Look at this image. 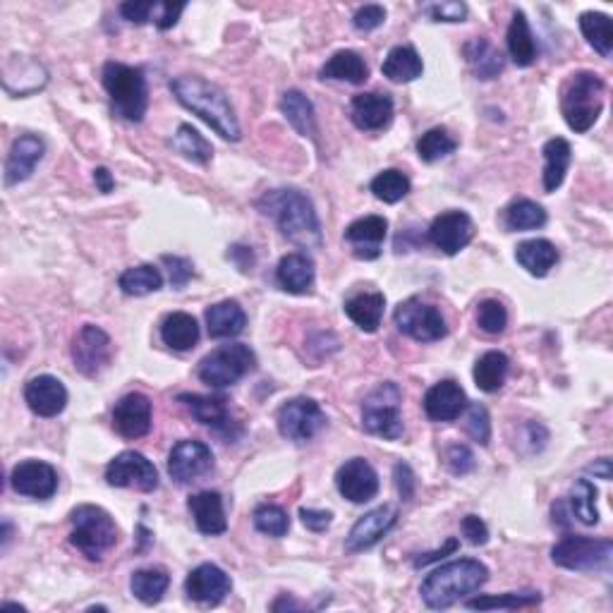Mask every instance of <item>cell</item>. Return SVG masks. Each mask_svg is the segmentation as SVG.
Listing matches in <instances>:
<instances>
[{"mask_svg": "<svg viewBox=\"0 0 613 613\" xmlns=\"http://www.w3.org/2000/svg\"><path fill=\"white\" fill-rule=\"evenodd\" d=\"M171 91L187 111H192L197 118H202L216 135L230 142H240L242 130L235 115L233 103L228 101L226 91L218 89L216 84L206 82L197 75H180L171 82Z\"/></svg>", "mask_w": 613, "mask_h": 613, "instance_id": "1", "label": "cell"}, {"mask_svg": "<svg viewBox=\"0 0 613 613\" xmlns=\"http://www.w3.org/2000/svg\"><path fill=\"white\" fill-rule=\"evenodd\" d=\"M259 211L276 221L281 233L300 247H321V223L312 199L300 190H271L257 202Z\"/></svg>", "mask_w": 613, "mask_h": 613, "instance_id": "2", "label": "cell"}, {"mask_svg": "<svg viewBox=\"0 0 613 613\" xmlns=\"http://www.w3.org/2000/svg\"><path fill=\"white\" fill-rule=\"evenodd\" d=\"M489 568L475 558H460L446 566L436 568L422 582V599L429 609H448L467 594L477 592L479 587L487 585Z\"/></svg>", "mask_w": 613, "mask_h": 613, "instance_id": "3", "label": "cell"}, {"mask_svg": "<svg viewBox=\"0 0 613 613\" xmlns=\"http://www.w3.org/2000/svg\"><path fill=\"white\" fill-rule=\"evenodd\" d=\"M101 80L111 96L113 113L127 123H142L149 108V87L144 70L111 60L103 65Z\"/></svg>", "mask_w": 613, "mask_h": 613, "instance_id": "4", "label": "cell"}, {"mask_svg": "<svg viewBox=\"0 0 613 613\" xmlns=\"http://www.w3.org/2000/svg\"><path fill=\"white\" fill-rule=\"evenodd\" d=\"M604 89L606 84L597 72L582 70L570 77L561 94V113L570 130L578 132V135L592 130L599 115H602Z\"/></svg>", "mask_w": 613, "mask_h": 613, "instance_id": "5", "label": "cell"}, {"mask_svg": "<svg viewBox=\"0 0 613 613\" xmlns=\"http://www.w3.org/2000/svg\"><path fill=\"white\" fill-rule=\"evenodd\" d=\"M70 523V544L75 546L77 551H82L89 561H101V556L106 554L108 549H113L115 542H118L115 520L111 518V513L103 511L101 506H91V503L77 506L75 511L70 513Z\"/></svg>", "mask_w": 613, "mask_h": 613, "instance_id": "6", "label": "cell"}, {"mask_svg": "<svg viewBox=\"0 0 613 613\" xmlns=\"http://www.w3.org/2000/svg\"><path fill=\"white\" fill-rule=\"evenodd\" d=\"M257 367V355H254L250 345L233 343L221 345V348L209 352L202 362H199V379L202 384L211 388H226L238 384L247 374Z\"/></svg>", "mask_w": 613, "mask_h": 613, "instance_id": "7", "label": "cell"}, {"mask_svg": "<svg viewBox=\"0 0 613 613\" xmlns=\"http://www.w3.org/2000/svg\"><path fill=\"white\" fill-rule=\"evenodd\" d=\"M400 400H403V391L393 381L376 386L362 403V427L381 439H400L403 436Z\"/></svg>", "mask_w": 613, "mask_h": 613, "instance_id": "8", "label": "cell"}, {"mask_svg": "<svg viewBox=\"0 0 613 613\" xmlns=\"http://www.w3.org/2000/svg\"><path fill=\"white\" fill-rule=\"evenodd\" d=\"M613 556L611 539H592L582 534H568L551 549V561L558 568L575 570V573H592L606 570Z\"/></svg>", "mask_w": 613, "mask_h": 613, "instance_id": "9", "label": "cell"}, {"mask_svg": "<svg viewBox=\"0 0 613 613\" xmlns=\"http://www.w3.org/2000/svg\"><path fill=\"white\" fill-rule=\"evenodd\" d=\"M398 331L410 336L417 343H434L448 336L446 319L434 305H427L420 297H410V300L400 302L393 314Z\"/></svg>", "mask_w": 613, "mask_h": 613, "instance_id": "10", "label": "cell"}, {"mask_svg": "<svg viewBox=\"0 0 613 613\" xmlns=\"http://www.w3.org/2000/svg\"><path fill=\"white\" fill-rule=\"evenodd\" d=\"M278 432L293 443L312 441L326 427V415L312 398H293L278 410Z\"/></svg>", "mask_w": 613, "mask_h": 613, "instance_id": "11", "label": "cell"}, {"mask_svg": "<svg viewBox=\"0 0 613 613\" xmlns=\"http://www.w3.org/2000/svg\"><path fill=\"white\" fill-rule=\"evenodd\" d=\"M106 482L118 489H137L144 494L159 489V472L147 455L137 451H123L108 463Z\"/></svg>", "mask_w": 613, "mask_h": 613, "instance_id": "12", "label": "cell"}, {"mask_svg": "<svg viewBox=\"0 0 613 613\" xmlns=\"http://www.w3.org/2000/svg\"><path fill=\"white\" fill-rule=\"evenodd\" d=\"M111 357L113 343L108 333L94 324L82 326L75 341H72V360H75L77 372L94 379V376H99L108 367Z\"/></svg>", "mask_w": 613, "mask_h": 613, "instance_id": "13", "label": "cell"}, {"mask_svg": "<svg viewBox=\"0 0 613 613\" xmlns=\"http://www.w3.org/2000/svg\"><path fill=\"white\" fill-rule=\"evenodd\" d=\"M214 470V453L202 441H178L168 455V475L178 484L197 482Z\"/></svg>", "mask_w": 613, "mask_h": 613, "instance_id": "14", "label": "cell"}, {"mask_svg": "<svg viewBox=\"0 0 613 613\" xmlns=\"http://www.w3.org/2000/svg\"><path fill=\"white\" fill-rule=\"evenodd\" d=\"M178 400L187 405V410L192 412L194 420L202 422L204 427H211L216 434H221L223 439L233 441L235 436L242 434L238 422H233V417H230L228 400L223 396H197V393H182Z\"/></svg>", "mask_w": 613, "mask_h": 613, "instance_id": "15", "label": "cell"}, {"mask_svg": "<svg viewBox=\"0 0 613 613\" xmlns=\"http://www.w3.org/2000/svg\"><path fill=\"white\" fill-rule=\"evenodd\" d=\"M472 238H475V223L465 211H446V214L436 216L432 228H429L432 245L439 247L448 257L465 250Z\"/></svg>", "mask_w": 613, "mask_h": 613, "instance_id": "16", "label": "cell"}, {"mask_svg": "<svg viewBox=\"0 0 613 613\" xmlns=\"http://www.w3.org/2000/svg\"><path fill=\"white\" fill-rule=\"evenodd\" d=\"M12 489L29 499H51L58 491V472L44 460H24L10 475Z\"/></svg>", "mask_w": 613, "mask_h": 613, "instance_id": "17", "label": "cell"}, {"mask_svg": "<svg viewBox=\"0 0 613 613\" xmlns=\"http://www.w3.org/2000/svg\"><path fill=\"white\" fill-rule=\"evenodd\" d=\"M398 523V511L393 506H379L367 515H362L345 539V549L350 554H360V551L372 549L374 544H379L388 532L393 530V525Z\"/></svg>", "mask_w": 613, "mask_h": 613, "instance_id": "18", "label": "cell"}, {"mask_svg": "<svg viewBox=\"0 0 613 613\" xmlns=\"http://www.w3.org/2000/svg\"><path fill=\"white\" fill-rule=\"evenodd\" d=\"M230 590H233V582H230L226 570L214 566V563H202L185 580L187 597L204 606H218L228 597Z\"/></svg>", "mask_w": 613, "mask_h": 613, "instance_id": "19", "label": "cell"}, {"mask_svg": "<svg viewBox=\"0 0 613 613\" xmlns=\"http://www.w3.org/2000/svg\"><path fill=\"white\" fill-rule=\"evenodd\" d=\"M336 487L350 503H367L379 494V475L364 458H352L338 470Z\"/></svg>", "mask_w": 613, "mask_h": 613, "instance_id": "20", "label": "cell"}, {"mask_svg": "<svg viewBox=\"0 0 613 613\" xmlns=\"http://www.w3.org/2000/svg\"><path fill=\"white\" fill-rule=\"evenodd\" d=\"M113 427L123 439H142L151 432V400L144 393H127L113 408Z\"/></svg>", "mask_w": 613, "mask_h": 613, "instance_id": "21", "label": "cell"}, {"mask_svg": "<svg viewBox=\"0 0 613 613\" xmlns=\"http://www.w3.org/2000/svg\"><path fill=\"white\" fill-rule=\"evenodd\" d=\"M24 400L39 417H58L68 405V388L51 374H39L24 386Z\"/></svg>", "mask_w": 613, "mask_h": 613, "instance_id": "22", "label": "cell"}, {"mask_svg": "<svg viewBox=\"0 0 613 613\" xmlns=\"http://www.w3.org/2000/svg\"><path fill=\"white\" fill-rule=\"evenodd\" d=\"M46 154L44 139L36 135H22L12 142L8 161H5V185H20L32 178L34 168L39 166Z\"/></svg>", "mask_w": 613, "mask_h": 613, "instance_id": "23", "label": "cell"}, {"mask_svg": "<svg viewBox=\"0 0 613 613\" xmlns=\"http://www.w3.org/2000/svg\"><path fill=\"white\" fill-rule=\"evenodd\" d=\"M350 118L357 130H384L393 120V99L388 94H379V91L357 94L350 103Z\"/></svg>", "mask_w": 613, "mask_h": 613, "instance_id": "24", "label": "cell"}, {"mask_svg": "<svg viewBox=\"0 0 613 613\" xmlns=\"http://www.w3.org/2000/svg\"><path fill=\"white\" fill-rule=\"evenodd\" d=\"M467 408V396L460 384L446 379L434 384L424 396V412L434 422H453L463 415Z\"/></svg>", "mask_w": 613, "mask_h": 613, "instance_id": "25", "label": "cell"}, {"mask_svg": "<svg viewBox=\"0 0 613 613\" xmlns=\"http://www.w3.org/2000/svg\"><path fill=\"white\" fill-rule=\"evenodd\" d=\"M187 508H190L194 525H197V530L202 534L216 537V534H223L228 530L223 496L218 494V491H199V494L190 496Z\"/></svg>", "mask_w": 613, "mask_h": 613, "instance_id": "26", "label": "cell"}, {"mask_svg": "<svg viewBox=\"0 0 613 613\" xmlns=\"http://www.w3.org/2000/svg\"><path fill=\"white\" fill-rule=\"evenodd\" d=\"M388 235V221L384 216H364L350 223L345 230V240L355 245V254L360 259L379 257V245Z\"/></svg>", "mask_w": 613, "mask_h": 613, "instance_id": "27", "label": "cell"}, {"mask_svg": "<svg viewBox=\"0 0 613 613\" xmlns=\"http://www.w3.org/2000/svg\"><path fill=\"white\" fill-rule=\"evenodd\" d=\"M314 278H317V271H314V262L307 257V254L293 252L285 254V257L278 262L276 269V281L283 290L293 295H305L312 290Z\"/></svg>", "mask_w": 613, "mask_h": 613, "instance_id": "28", "label": "cell"}, {"mask_svg": "<svg viewBox=\"0 0 613 613\" xmlns=\"http://www.w3.org/2000/svg\"><path fill=\"white\" fill-rule=\"evenodd\" d=\"M247 314L235 300H223L206 309V331L211 338H235L245 331Z\"/></svg>", "mask_w": 613, "mask_h": 613, "instance_id": "29", "label": "cell"}, {"mask_svg": "<svg viewBox=\"0 0 613 613\" xmlns=\"http://www.w3.org/2000/svg\"><path fill=\"white\" fill-rule=\"evenodd\" d=\"M386 312V297L384 293H360L352 295L348 302H345V314L357 329H362L364 333H374L381 326V319H384Z\"/></svg>", "mask_w": 613, "mask_h": 613, "instance_id": "30", "label": "cell"}, {"mask_svg": "<svg viewBox=\"0 0 613 613\" xmlns=\"http://www.w3.org/2000/svg\"><path fill=\"white\" fill-rule=\"evenodd\" d=\"M463 53H465L467 65H470V70L477 75V80H494V77L501 75L503 65H506L503 53L494 44H491L489 39L467 41Z\"/></svg>", "mask_w": 613, "mask_h": 613, "instance_id": "31", "label": "cell"}, {"mask_svg": "<svg viewBox=\"0 0 613 613\" xmlns=\"http://www.w3.org/2000/svg\"><path fill=\"white\" fill-rule=\"evenodd\" d=\"M515 259H518V264L523 266L527 273H532V276L537 278H544L546 273L556 266L558 250L554 242L549 240L542 238L525 240L515 247Z\"/></svg>", "mask_w": 613, "mask_h": 613, "instance_id": "32", "label": "cell"}, {"mask_svg": "<svg viewBox=\"0 0 613 613\" xmlns=\"http://www.w3.org/2000/svg\"><path fill=\"white\" fill-rule=\"evenodd\" d=\"M508 53H511L513 63L518 65V68H530V65L537 60L539 56V48L537 41H534L530 22H527L525 12L518 10L513 15L511 27H508Z\"/></svg>", "mask_w": 613, "mask_h": 613, "instance_id": "33", "label": "cell"}, {"mask_svg": "<svg viewBox=\"0 0 613 613\" xmlns=\"http://www.w3.org/2000/svg\"><path fill=\"white\" fill-rule=\"evenodd\" d=\"M281 111L288 123L300 132L302 137L317 139V113H314V103L302 94L300 89H288L281 96Z\"/></svg>", "mask_w": 613, "mask_h": 613, "instance_id": "34", "label": "cell"}, {"mask_svg": "<svg viewBox=\"0 0 613 613\" xmlns=\"http://www.w3.org/2000/svg\"><path fill=\"white\" fill-rule=\"evenodd\" d=\"M381 72H384L386 80L396 84H408L415 82L417 77H422L424 63L420 53L412 46H396L388 51L384 65H381Z\"/></svg>", "mask_w": 613, "mask_h": 613, "instance_id": "35", "label": "cell"}, {"mask_svg": "<svg viewBox=\"0 0 613 613\" xmlns=\"http://www.w3.org/2000/svg\"><path fill=\"white\" fill-rule=\"evenodd\" d=\"M544 190L556 192L566 180L570 159H573V149H570L568 139L554 137L544 144Z\"/></svg>", "mask_w": 613, "mask_h": 613, "instance_id": "36", "label": "cell"}, {"mask_svg": "<svg viewBox=\"0 0 613 613\" xmlns=\"http://www.w3.org/2000/svg\"><path fill=\"white\" fill-rule=\"evenodd\" d=\"M321 80H338L348 84H364L369 77V68L364 63V58L355 51H338L326 60V65L321 68Z\"/></svg>", "mask_w": 613, "mask_h": 613, "instance_id": "37", "label": "cell"}, {"mask_svg": "<svg viewBox=\"0 0 613 613\" xmlns=\"http://www.w3.org/2000/svg\"><path fill=\"white\" fill-rule=\"evenodd\" d=\"M161 341L171 350L185 352L199 343V324L192 314L173 312L163 319Z\"/></svg>", "mask_w": 613, "mask_h": 613, "instance_id": "38", "label": "cell"}, {"mask_svg": "<svg viewBox=\"0 0 613 613\" xmlns=\"http://www.w3.org/2000/svg\"><path fill=\"white\" fill-rule=\"evenodd\" d=\"M508 367H511V360H508L506 352L501 350L484 352L475 364V384L482 388L484 393L501 391L503 384H506Z\"/></svg>", "mask_w": 613, "mask_h": 613, "instance_id": "39", "label": "cell"}, {"mask_svg": "<svg viewBox=\"0 0 613 613\" xmlns=\"http://www.w3.org/2000/svg\"><path fill=\"white\" fill-rule=\"evenodd\" d=\"M580 29L582 36L587 39L594 51L602 58H609L613 51V27L611 17L604 12H582L580 15Z\"/></svg>", "mask_w": 613, "mask_h": 613, "instance_id": "40", "label": "cell"}, {"mask_svg": "<svg viewBox=\"0 0 613 613\" xmlns=\"http://www.w3.org/2000/svg\"><path fill=\"white\" fill-rule=\"evenodd\" d=\"M168 585H171V578H168L166 570L161 568H142L137 570L130 580L132 594L147 606L159 604L168 590Z\"/></svg>", "mask_w": 613, "mask_h": 613, "instance_id": "41", "label": "cell"}, {"mask_svg": "<svg viewBox=\"0 0 613 613\" xmlns=\"http://www.w3.org/2000/svg\"><path fill=\"white\" fill-rule=\"evenodd\" d=\"M171 149L178 151L180 156H185L187 161L199 163V166L209 163L211 154H214V147H211V144L204 139V135H199L192 125L178 127V132H175L171 139Z\"/></svg>", "mask_w": 613, "mask_h": 613, "instance_id": "42", "label": "cell"}, {"mask_svg": "<svg viewBox=\"0 0 613 613\" xmlns=\"http://www.w3.org/2000/svg\"><path fill=\"white\" fill-rule=\"evenodd\" d=\"M118 285L125 295L142 297V295H149V293H156V290H161L163 276H161V271L156 269V266L142 264V266H135V269H127V271L120 273Z\"/></svg>", "mask_w": 613, "mask_h": 613, "instance_id": "43", "label": "cell"}, {"mask_svg": "<svg viewBox=\"0 0 613 613\" xmlns=\"http://www.w3.org/2000/svg\"><path fill=\"white\" fill-rule=\"evenodd\" d=\"M542 604V594L539 592H525V594H479V597L470 599L465 606L472 611H491V609H530V606Z\"/></svg>", "mask_w": 613, "mask_h": 613, "instance_id": "44", "label": "cell"}, {"mask_svg": "<svg viewBox=\"0 0 613 613\" xmlns=\"http://www.w3.org/2000/svg\"><path fill=\"white\" fill-rule=\"evenodd\" d=\"M544 223H546L544 206L532 202V199H518V202H513L506 209V214H503V226L513 230V233L542 228Z\"/></svg>", "mask_w": 613, "mask_h": 613, "instance_id": "45", "label": "cell"}, {"mask_svg": "<svg viewBox=\"0 0 613 613\" xmlns=\"http://www.w3.org/2000/svg\"><path fill=\"white\" fill-rule=\"evenodd\" d=\"M597 496L599 491L590 479H578L570 489V513L580 520L582 525H597L599 511H597Z\"/></svg>", "mask_w": 613, "mask_h": 613, "instance_id": "46", "label": "cell"}, {"mask_svg": "<svg viewBox=\"0 0 613 613\" xmlns=\"http://www.w3.org/2000/svg\"><path fill=\"white\" fill-rule=\"evenodd\" d=\"M455 149H458V142H455L446 127H434V130L424 132V135L417 139V154H420L424 163H436L446 159Z\"/></svg>", "mask_w": 613, "mask_h": 613, "instance_id": "47", "label": "cell"}, {"mask_svg": "<svg viewBox=\"0 0 613 613\" xmlns=\"http://www.w3.org/2000/svg\"><path fill=\"white\" fill-rule=\"evenodd\" d=\"M369 190L374 192L376 199L386 204H398L400 199L408 197L410 192V180L408 175L396 171V168H388V171L379 173L369 185Z\"/></svg>", "mask_w": 613, "mask_h": 613, "instance_id": "48", "label": "cell"}, {"mask_svg": "<svg viewBox=\"0 0 613 613\" xmlns=\"http://www.w3.org/2000/svg\"><path fill=\"white\" fill-rule=\"evenodd\" d=\"M254 527L266 537H285L290 530V518L276 503H262V506L254 508Z\"/></svg>", "mask_w": 613, "mask_h": 613, "instance_id": "49", "label": "cell"}, {"mask_svg": "<svg viewBox=\"0 0 613 613\" xmlns=\"http://www.w3.org/2000/svg\"><path fill=\"white\" fill-rule=\"evenodd\" d=\"M477 324L479 329L489 336H499L508 326V312L499 300H484L477 309Z\"/></svg>", "mask_w": 613, "mask_h": 613, "instance_id": "50", "label": "cell"}, {"mask_svg": "<svg viewBox=\"0 0 613 613\" xmlns=\"http://www.w3.org/2000/svg\"><path fill=\"white\" fill-rule=\"evenodd\" d=\"M467 434L475 439L479 446H487L491 439V420H489V412L484 405L472 403L470 412H467V424H465Z\"/></svg>", "mask_w": 613, "mask_h": 613, "instance_id": "51", "label": "cell"}, {"mask_svg": "<svg viewBox=\"0 0 613 613\" xmlns=\"http://www.w3.org/2000/svg\"><path fill=\"white\" fill-rule=\"evenodd\" d=\"M422 12L432 17L434 22H465L467 5L458 0H446V3H427L422 5Z\"/></svg>", "mask_w": 613, "mask_h": 613, "instance_id": "52", "label": "cell"}, {"mask_svg": "<svg viewBox=\"0 0 613 613\" xmlns=\"http://www.w3.org/2000/svg\"><path fill=\"white\" fill-rule=\"evenodd\" d=\"M446 465L453 475H470L475 470V453L470 451L467 446H460V443H453L451 448L446 451Z\"/></svg>", "mask_w": 613, "mask_h": 613, "instance_id": "53", "label": "cell"}, {"mask_svg": "<svg viewBox=\"0 0 613 613\" xmlns=\"http://www.w3.org/2000/svg\"><path fill=\"white\" fill-rule=\"evenodd\" d=\"M386 22V10L384 5H364L352 15V24L360 32H372V29H379L381 24Z\"/></svg>", "mask_w": 613, "mask_h": 613, "instance_id": "54", "label": "cell"}, {"mask_svg": "<svg viewBox=\"0 0 613 613\" xmlns=\"http://www.w3.org/2000/svg\"><path fill=\"white\" fill-rule=\"evenodd\" d=\"M156 8H159V3H147V0H132V3L120 5V15H123L127 22L147 24V22H154V20H151V15L156 17Z\"/></svg>", "mask_w": 613, "mask_h": 613, "instance_id": "55", "label": "cell"}, {"mask_svg": "<svg viewBox=\"0 0 613 613\" xmlns=\"http://www.w3.org/2000/svg\"><path fill=\"white\" fill-rule=\"evenodd\" d=\"M163 264L168 266V271H171V283L173 288H182V285H187V281L194 276V266L190 259H182V257H171V254H166L163 257Z\"/></svg>", "mask_w": 613, "mask_h": 613, "instance_id": "56", "label": "cell"}, {"mask_svg": "<svg viewBox=\"0 0 613 613\" xmlns=\"http://www.w3.org/2000/svg\"><path fill=\"white\" fill-rule=\"evenodd\" d=\"M460 527H463L465 539L470 544L482 546V544L489 542V527L482 518H479V515H467V518H463V525H460Z\"/></svg>", "mask_w": 613, "mask_h": 613, "instance_id": "57", "label": "cell"}, {"mask_svg": "<svg viewBox=\"0 0 613 613\" xmlns=\"http://www.w3.org/2000/svg\"><path fill=\"white\" fill-rule=\"evenodd\" d=\"M302 525L312 532H324L329 530L333 523V513L331 511H317V508H302L300 511Z\"/></svg>", "mask_w": 613, "mask_h": 613, "instance_id": "58", "label": "cell"}, {"mask_svg": "<svg viewBox=\"0 0 613 613\" xmlns=\"http://www.w3.org/2000/svg\"><path fill=\"white\" fill-rule=\"evenodd\" d=\"M182 10H185V3H178V5L161 3L159 8H156V17H154L156 27H159L161 32H166V29H173L175 24H178V20H180Z\"/></svg>", "mask_w": 613, "mask_h": 613, "instance_id": "59", "label": "cell"}, {"mask_svg": "<svg viewBox=\"0 0 613 613\" xmlns=\"http://www.w3.org/2000/svg\"><path fill=\"white\" fill-rule=\"evenodd\" d=\"M393 477H396V487L398 494L403 501H410L412 494H415V475H412L408 463H398L396 470H393Z\"/></svg>", "mask_w": 613, "mask_h": 613, "instance_id": "60", "label": "cell"}, {"mask_svg": "<svg viewBox=\"0 0 613 613\" xmlns=\"http://www.w3.org/2000/svg\"><path fill=\"white\" fill-rule=\"evenodd\" d=\"M458 546H460V544H458V539L451 537L446 544H443V549H439V551H429V554L417 556V558H415V568H424V566H429V563L441 561L443 556L455 554V551H458Z\"/></svg>", "mask_w": 613, "mask_h": 613, "instance_id": "61", "label": "cell"}, {"mask_svg": "<svg viewBox=\"0 0 613 613\" xmlns=\"http://www.w3.org/2000/svg\"><path fill=\"white\" fill-rule=\"evenodd\" d=\"M94 182H96V187H99V192H103V194H108V192H113V187H115V180H113V175H111V171H108V168H96L94 171Z\"/></svg>", "mask_w": 613, "mask_h": 613, "instance_id": "62", "label": "cell"}, {"mask_svg": "<svg viewBox=\"0 0 613 613\" xmlns=\"http://www.w3.org/2000/svg\"><path fill=\"white\" fill-rule=\"evenodd\" d=\"M271 609L273 611H285V609H288V611H300V609H305V606L293 602V599H290V597H281V599H278V602L271 604Z\"/></svg>", "mask_w": 613, "mask_h": 613, "instance_id": "63", "label": "cell"}, {"mask_svg": "<svg viewBox=\"0 0 613 613\" xmlns=\"http://www.w3.org/2000/svg\"><path fill=\"white\" fill-rule=\"evenodd\" d=\"M590 470L594 472V475H599L602 479H611V463L606 458H602V460H597V463H594Z\"/></svg>", "mask_w": 613, "mask_h": 613, "instance_id": "64", "label": "cell"}]
</instances>
